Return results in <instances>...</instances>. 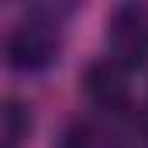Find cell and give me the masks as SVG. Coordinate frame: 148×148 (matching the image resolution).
<instances>
[{"label": "cell", "mask_w": 148, "mask_h": 148, "mask_svg": "<svg viewBox=\"0 0 148 148\" xmlns=\"http://www.w3.org/2000/svg\"><path fill=\"white\" fill-rule=\"evenodd\" d=\"M107 59L124 73L148 66V7L121 3L107 14Z\"/></svg>", "instance_id": "cell-2"}, {"label": "cell", "mask_w": 148, "mask_h": 148, "mask_svg": "<svg viewBox=\"0 0 148 148\" xmlns=\"http://www.w3.org/2000/svg\"><path fill=\"white\" fill-rule=\"evenodd\" d=\"M141 127L148 131V100H145V107H141Z\"/></svg>", "instance_id": "cell-5"}, {"label": "cell", "mask_w": 148, "mask_h": 148, "mask_svg": "<svg viewBox=\"0 0 148 148\" xmlns=\"http://www.w3.org/2000/svg\"><path fill=\"white\" fill-rule=\"evenodd\" d=\"M59 24L45 14H31L7 35L3 59L17 73H41L59 59Z\"/></svg>", "instance_id": "cell-1"}, {"label": "cell", "mask_w": 148, "mask_h": 148, "mask_svg": "<svg viewBox=\"0 0 148 148\" xmlns=\"http://www.w3.org/2000/svg\"><path fill=\"white\" fill-rule=\"evenodd\" d=\"M83 90L90 97V103H97L100 110H124L131 103V86H127V73L110 62V59H97L86 66L83 73Z\"/></svg>", "instance_id": "cell-3"}, {"label": "cell", "mask_w": 148, "mask_h": 148, "mask_svg": "<svg viewBox=\"0 0 148 148\" xmlns=\"http://www.w3.org/2000/svg\"><path fill=\"white\" fill-rule=\"evenodd\" d=\"M62 148H93V131L90 124H73L62 138Z\"/></svg>", "instance_id": "cell-4"}, {"label": "cell", "mask_w": 148, "mask_h": 148, "mask_svg": "<svg viewBox=\"0 0 148 148\" xmlns=\"http://www.w3.org/2000/svg\"><path fill=\"white\" fill-rule=\"evenodd\" d=\"M0 148H10V145H0Z\"/></svg>", "instance_id": "cell-6"}]
</instances>
